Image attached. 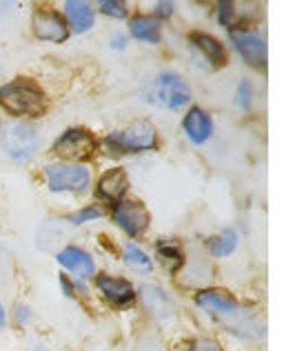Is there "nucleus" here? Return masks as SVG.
<instances>
[{
  "label": "nucleus",
  "instance_id": "f257e3e1",
  "mask_svg": "<svg viewBox=\"0 0 306 351\" xmlns=\"http://www.w3.org/2000/svg\"><path fill=\"white\" fill-rule=\"evenodd\" d=\"M193 304L216 322L218 327L229 331L231 336L240 340H259L266 338V322L262 316L242 304L231 291L222 287H202L193 293Z\"/></svg>",
  "mask_w": 306,
  "mask_h": 351
},
{
  "label": "nucleus",
  "instance_id": "f03ea898",
  "mask_svg": "<svg viewBox=\"0 0 306 351\" xmlns=\"http://www.w3.org/2000/svg\"><path fill=\"white\" fill-rule=\"evenodd\" d=\"M49 107L44 89L29 76H18L0 85V109L16 120L40 118Z\"/></svg>",
  "mask_w": 306,
  "mask_h": 351
},
{
  "label": "nucleus",
  "instance_id": "7ed1b4c3",
  "mask_svg": "<svg viewBox=\"0 0 306 351\" xmlns=\"http://www.w3.org/2000/svg\"><path fill=\"white\" fill-rule=\"evenodd\" d=\"M102 152L120 158V156L151 154L160 149V134L155 125L146 118H136L129 125L114 129L100 141Z\"/></svg>",
  "mask_w": 306,
  "mask_h": 351
},
{
  "label": "nucleus",
  "instance_id": "20e7f679",
  "mask_svg": "<svg viewBox=\"0 0 306 351\" xmlns=\"http://www.w3.org/2000/svg\"><path fill=\"white\" fill-rule=\"evenodd\" d=\"M193 98L191 85L178 71H160L153 78V82L146 89L144 100L155 107H164L166 112H180V109L189 107Z\"/></svg>",
  "mask_w": 306,
  "mask_h": 351
},
{
  "label": "nucleus",
  "instance_id": "39448f33",
  "mask_svg": "<svg viewBox=\"0 0 306 351\" xmlns=\"http://www.w3.org/2000/svg\"><path fill=\"white\" fill-rule=\"evenodd\" d=\"M100 141L87 127H67L51 145V154L62 162L85 165L96 158Z\"/></svg>",
  "mask_w": 306,
  "mask_h": 351
},
{
  "label": "nucleus",
  "instance_id": "423d86ee",
  "mask_svg": "<svg viewBox=\"0 0 306 351\" xmlns=\"http://www.w3.org/2000/svg\"><path fill=\"white\" fill-rule=\"evenodd\" d=\"M44 182L51 193H71V196H85L94 184V173L87 165L71 162H49L42 167Z\"/></svg>",
  "mask_w": 306,
  "mask_h": 351
},
{
  "label": "nucleus",
  "instance_id": "0eeeda50",
  "mask_svg": "<svg viewBox=\"0 0 306 351\" xmlns=\"http://www.w3.org/2000/svg\"><path fill=\"white\" fill-rule=\"evenodd\" d=\"M0 147L16 162H29L40 149V134L27 120L9 123L0 132Z\"/></svg>",
  "mask_w": 306,
  "mask_h": 351
},
{
  "label": "nucleus",
  "instance_id": "6e6552de",
  "mask_svg": "<svg viewBox=\"0 0 306 351\" xmlns=\"http://www.w3.org/2000/svg\"><path fill=\"white\" fill-rule=\"evenodd\" d=\"M229 40L231 47L238 51V56L242 58L248 67L253 69H264L268 62V47L264 36L257 29H253L251 25L240 23L229 29Z\"/></svg>",
  "mask_w": 306,
  "mask_h": 351
},
{
  "label": "nucleus",
  "instance_id": "1a4fd4ad",
  "mask_svg": "<svg viewBox=\"0 0 306 351\" xmlns=\"http://www.w3.org/2000/svg\"><path fill=\"white\" fill-rule=\"evenodd\" d=\"M94 289L116 311H127L136 307L138 302V287L129 278H125V276L100 271L94 276Z\"/></svg>",
  "mask_w": 306,
  "mask_h": 351
},
{
  "label": "nucleus",
  "instance_id": "9d476101",
  "mask_svg": "<svg viewBox=\"0 0 306 351\" xmlns=\"http://www.w3.org/2000/svg\"><path fill=\"white\" fill-rule=\"evenodd\" d=\"M111 220H114L116 227L123 229L133 243L136 238L146 234V229L151 225V214H149V209L144 207V202L125 198L111 207Z\"/></svg>",
  "mask_w": 306,
  "mask_h": 351
},
{
  "label": "nucleus",
  "instance_id": "9b49d317",
  "mask_svg": "<svg viewBox=\"0 0 306 351\" xmlns=\"http://www.w3.org/2000/svg\"><path fill=\"white\" fill-rule=\"evenodd\" d=\"M31 34L36 40L40 43H51V45H62L69 40V25L64 21L62 12L53 7H38L31 14Z\"/></svg>",
  "mask_w": 306,
  "mask_h": 351
},
{
  "label": "nucleus",
  "instance_id": "f8f14e48",
  "mask_svg": "<svg viewBox=\"0 0 306 351\" xmlns=\"http://www.w3.org/2000/svg\"><path fill=\"white\" fill-rule=\"evenodd\" d=\"M55 263L62 267V274H67L69 278L78 282L94 280L96 271V258L91 256L87 249H82L78 245H64L62 249L55 252Z\"/></svg>",
  "mask_w": 306,
  "mask_h": 351
},
{
  "label": "nucleus",
  "instance_id": "ddd939ff",
  "mask_svg": "<svg viewBox=\"0 0 306 351\" xmlns=\"http://www.w3.org/2000/svg\"><path fill=\"white\" fill-rule=\"evenodd\" d=\"M138 300L142 302V307L157 325H169L178 316V304H175L173 295L160 285H142L138 289Z\"/></svg>",
  "mask_w": 306,
  "mask_h": 351
},
{
  "label": "nucleus",
  "instance_id": "4468645a",
  "mask_svg": "<svg viewBox=\"0 0 306 351\" xmlns=\"http://www.w3.org/2000/svg\"><path fill=\"white\" fill-rule=\"evenodd\" d=\"M189 47L196 53V58L204 62L207 69H222L229 62V53L225 43H222L218 36H213L209 32H191L189 34Z\"/></svg>",
  "mask_w": 306,
  "mask_h": 351
},
{
  "label": "nucleus",
  "instance_id": "2eb2a0df",
  "mask_svg": "<svg viewBox=\"0 0 306 351\" xmlns=\"http://www.w3.org/2000/svg\"><path fill=\"white\" fill-rule=\"evenodd\" d=\"M180 127H182V134L187 136V141L191 145H198V147L207 145L213 138V132H216L213 116L200 105H191L187 109V114L182 116Z\"/></svg>",
  "mask_w": 306,
  "mask_h": 351
},
{
  "label": "nucleus",
  "instance_id": "dca6fc26",
  "mask_svg": "<svg viewBox=\"0 0 306 351\" xmlns=\"http://www.w3.org/2000/svg\"><path fill=\"white\" fill-rule=\"evenodd\" d=\"M127 191H129V173L125 171V167H111L107 171H102L94 189L96 198L100 202H107L111 207L116 202L125 200Z\"/></svg>",
  "mask_w": 306,
  "mask_h": 351
},
{
  "label": "nucleus",
  "instance_id": "f3484780",
  "mask_svg": "<svg viewBox=\"0 0 306 351\" xmlns=\"http://www.w3.org/2000/svg\"><path fill=\"white\" fill-rule=\"evenodd\" d=\"M62 7V16L71 34H87L96 27V9L87 0H67Z\"/></svg>",
  "mask_w": 306,
  "mask_h": 351
},
{
  "label": "nucleus",
  "instance_id": "a211bd4d",
  "mask_svg": "<svg viewBox=\"0 0 306 351\" xmlns=\"http://www.w3.org/2000/svg\"><path fill=\"white\" fill-rule=\"evenodd\" d=\"M155 258L162 265V269H166V274H178L184 263H187V254H184L182 243L171 236L155 240Z\"/></svg>",
  "mask_w": 306,
  "mask_h": 351
},
{
  "label": "nucleus",
  "instance_id": "6ab92c4d",
  "mask_svg": "<svg viewBox=\"0 0 306 351\" xmlns=\"http://www.w3.org/2000/svg\"><path fill=\"white\" fill-rule=\"evenodd\" d=\"M129 36L146 45L162 40V23L153 14H133L129 18Z\"/></svg>",
  "mask_w": 306,
  "mask_h": 351
},
{
  "label": "nucleus",
  "instance_id": "aec40b11",
  "mask_svg": "<svg viewBox=\"0 0 306 351\" xmlns=\"http://www.w3.org/2000/svg\"><path fill=\"white\" fill-rule=\"evenodd\" d=\"M123 263L129 267L131 271H136V274H140V276H149V274H153V261H151V256L144 252V249L138 245V243H125V247H123Z\"/></svg>",
  "mask_w": 306,
  "mask_h": 351
},
{
  "label": "nucleus",
  "instance_id": "412c9836",
  "mask_svg": "<svg viewBox=\"0 0 306 351\" xmlns=\"http://www.w3.org/2000/svg\"><path fill=\"white\" fill-rule=\"evenodd\" d=\"M238 245H240V234L233 227L222 229L220 234L211 236L209 243H207L211 258H229L231 254H235Z\"/></svg>",
  "mask_w": 306,
  "mask_h": 351
},
{
  "label": "nucleus",
  "instance_id": "4be33fe9",
  "mask_svg": "<svg viewBox=\"0 0 306 351\" xmlns=\"http://www.w3.org/2000/svg\"><path fill=\"white\" fill-rule=\"evenodd\" d=\"M102 216H105V209H102L100 205H96V202H89V205L71 211V214L67 216V223L71 227H82V225L96 223V220H100Z\"/></svg>",
  "mask_w": 306,
  "mask_h": 351
},
{
  "label": "nucleus",
  "instance_id": "5701e85b",
  "mask_svg": "<svg viewBox=\"0 0 306 351\" xmlns=\"http://www.w3.org/2000/svg\"><path fill=\"white\" fill-rule=\"evenodd\" d=\"M216 21L220 27H225V29H231V27L240 25L238 5L231 3V0H220V3H216Z\"/></svg>",
  "mask_w": 306,
  "mask_h": 351
},
{
  "label": "nucleus",
  "instance_id": "b1692460",
  "mask_svg": "<svg viewBox=\"0 0 306 351\" xmlns=\"http://www.w3.org/2000/svg\"><path fill=\"white\" fill-rule=\"evenodd\" d=\"M253 100H255V87L248 78H242L235 87V105L242 109V112H251L253 109Z\"/></svg>",
  "mask_w": 306,
  "mask_h": 351
},
{
  "label": "nucleus",
  "instance_id": "393cba45",
  "mask_svg": "<svg viewBox=\"0 0 306 351\" xmlns=\"http://www.w3.org/2000/svg\"><path fill=\"white\" fill-rule=\"evenodd\" d=\"M58 282H60V291L64 298H71V300H78L80 295H85L87 293V287H85V282H78V280H73L69 278L67 274H60L58 276Z\"/></svg>",
  "mask_w": 306,
  "mask_h": 351
},
{
  "label": "nucleus",
  "instance_id": "a878e982",
  "mask_svg": "<svg viewBox=\"0 0 306 351\" xmlns=\"http://www.w3.org/2000/svg\"><path fill=\"white\" fill-rule=\"evenodd\" d=\"M98 9H100V14L116 18V21H125L129 16V5L123 3V0H100Z\"/></svg>",
  "mask_w": 306,
  "mask_h": 351
},
{
  "label": "nucleus",
  "instance_id": "bb28decb",
  "mask_svg": "<svg viewBox=\"0 0 306 351\" xmlns=\"http://www.w3.org/2000/svg\"><path fill=\"white\" fill-rule=\"evenodd\" d=\"M184 351H227V349L220 345V340L211 338V336H196L189 340Z\"/></svg>",
  "mask_w": 306,
  "mask_h": 351
},
{
  "label": "nucleus",
  "instance_id": "cd10ccee",
  "mask_svg": "<svg viewBox=\"0 0 306 351\" xmlns=\"http://www.w3.org/2000/svg\"><path fill=\"white\" fill-rule=\"evenodd\" d=\"M31 320H34V311H31L29 304L16 302L14 304V322H16V327H27Z\"/></svg>",
  "mask_w": 306,
  "mask_h": 351
},
{
  "label": "nucleus",
  "instance_id": "c85d7f7f",
  "mask_svg": "<svg viewBox=\"0 0 306 351\" xmlns=\"http://www.w3.org/2000/svg\"><path fill=\"white\" fill-rule=\"evenodd\" d=\"M173 12H175V5L171 3V0H160V3H155V5H153V16H155L160 23L169 21V18L173 16Z\"/></svg>",
  "mask_w": 306,
  "mask_h": 351
},
{
  "label": "nucleus",
  "instance_id": "c756f323",
  "mask_svg": "<svg viewBox=\"0 0 306 351\" xmlns=\"http://www.w3.org/2000/svg\"><path fill=\"white\" fill-rule=\"evenodd\" d=\"M127 45H129V36L127 34H123V32H118L114 38H111V45L109 47L111 49H116V51H123V49H127Z\"/></svg>",
  "mask_w": 306,
  "mask_h": 351
},
{
  "label": "nucleus",
  "instance_id": "7c9ffc66",
  "mask_svg": "<svg viewBox=\"0 0 306 351\" xmlns=\"http://www.w3.org/2000/svg\"><path fill=\"white\" fill-rule=\"evenodd\" d=\"M7 325H9V313H7V309H5V302L0 300V334L7 329Z\"/></svg>",
  "mask_w": 306,
  "mask_h": 351
}]
</instances>
